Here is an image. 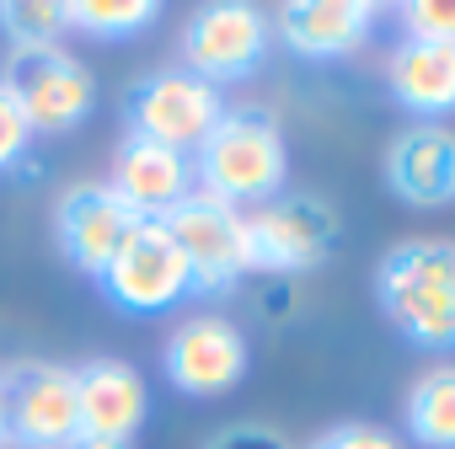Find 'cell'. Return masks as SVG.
<instances>
[{
  "instance_id": "1",
  "label": "cell",
  "mask_w": 455,
  "mask_h": 449,
  "mask_svg": "<svg viewBox=\"0 0 455 449\" xmlns=\"http://www.w3.org/2000/svg\"><path fill=\"white\" fill-rule=\"evenodd\" d=\"M193 182L242 214L290 193V145L279 118L268 107H225L209 139L193 150Z\"/></svg>"
},
{
  "instance_id": "2",
  "label": "cell",
  "mask_w": 455,
  "mask_h": 449,
  "mask_svg": "<svg viewBox=\"0 0 455 449\" xmlns=\"http://www.w3.org/2000/svg\"><path fill=\"white\" fill-rule=\"evenodd\" d=\"M375 305L412 348H455V241H396L375 268Z\"/></svg>"
},
{
  "instance_id": "3",
  "label": "cell",
  "mask_w": 455,
  "mask_h": 449,
  "mask_svg": "<svg viewBox=\"0 0 455 449\" xmlns=\"http://www.w3.org/2000/svg\"><path fill=\"white\" fill-rule=\"evenodd\" d=\"M0 86L17 97L33 139L38 134H70L97 113V75L70 49H6Z\"/></svg>"
},
{
  "instance_id": "4",
  "label": "cell",
  "mask_w": 455,
  "mask_h": 449,
  "mask_svg": "<svg viewBox=\"0 0 455 449\" xmlns=\"http://www.w3.org/2000/svg\"><path fill=\"white\" fill-rule=\"evenodd\" d=\"M338 209L322 193H279L263 209H247V257L252 273L295 279L332 257L338 247Z\"/></svg>"
},
{
  "instance_id": "5",
  "label": "cell",
  "mask_w": 455,
  "mask_h": 449,
  "mask_svg": "<svg viewBox=\"0 0 455 449\" xmlns=\"http://www.w3.org/2000/svg\"><path fill=\"white\" fill-rule=\"evenodd\" d=\"M161 224L172 231V241L188 257L193 295H209V300L214 295H231L252 273V257H247V214L236 203H225V198L193 187L172 214H161Z\"/></svg>"
},
{
  "instance_id": "6",
  "label": "cell",
  "mask_w": 455,
  "mask_h": 449,
  "mask_svg": "<svg viewBox=\"0 0 455 449\" xmlns=\"http://www.w3.org/2000/svg\"><path fill=\"white\" fill-rule=\"evenodd\" d=\"M97 289L124 316H161L193 295V273H188V257L172 241L166 224L140 219L129 231V241L113 252V263L97 273Z\"/></svg>"
},
{
  "instance_id": "7",
  "label": "cell",
  "mask_w": 455,
  "mask_h": 449,
  "mask_svg": "<svg viewBox=\"0 0 455 449\" xmlns=\"http://www.w3.org/2000/svg\"><path fill=\"white\" fill-rule=\"evenodd\" d=\"M220 113H225V91L209 86V81H198L182 65H161V70L140 75L129 86V97H124L129 134H145V139L172 145L182 155H193L209 139V129L220 123Z\"/></svg>"
},
{
  "instance_id": "8",
  "label": "cell",
  "mask_w": 455,
  "mask_h": 449,
  "mask_svg": "<svg viewBox=\"0 0 455 449\" xmlns=\"http://www.w3.org/2000/svg\"><path fill=\"white\" fill-rule=\"evenodd\" d=\"M0 401H6V444L17 449H65L81 433L76 364L17 358L0 369Z\"/></svg>"
},
{
  "instance_id": "9",
  "label": "cell",
  "mask_w": 455,
  "mask_h": 449,
  "mask_svg": "<svg viewBox=\"0 0 455 449\" xmlns=\"http://www.w3.org/2000/svg\"><path fill=\"white\" fill-rule=\"evenodd\" d=\"M268 43H274L268 12L247 6V0H214L182 22V70H193L209 86H236L263 70Z\"/></svg>"
},
{
  "instance_id": "10",
  "label": "cell",
  "mask_w": 455,
  "mask_h": 449,
  "mask_svg": "<svg viewBox=\"0 0 455 449\" xmlns=\"http://www.w3.org/2000/svg\"><path fill=\"white\" fill-rule=\"evenodd\" d=\"M161 369L172 380V390L182 396H198V401H214L225 390H236L252 369V348H247V332L220 316V311H193L172 327L166 348H161Z\"/></svg>"
},
{
  "instance_id": "11",
  "label": "cell",
  "mask_w": 455,
  "mask_h": 449,
  "mask_svg": "<svg viewBox=\"0 0 455 449\" xmlns=\"http://www.w3.org/2000/svg\"><path fill=\"white\" fill-rule=\"evenodd\" d=\"M134 224H140V214H134L102 177L70 182V187L60 193V203H54V247L65 252V263H70L76 273L97 279V273L113 263V252L129 241Z\"/></svg>"
},
{
  "instance_id": "12",
  "label": "cell",
  "mask_w": 455,
  "mask_h": 449,
  "mask_svg": "<svg viewBox=\"0 0 455 449\" xmlns=\"http://www.w3.org/2000/svg\"><path fill=\"white\" fill-rule=\"evenodd\" d=\"M140 219H161L172 214L198 182H193V155L172 150V145H156L145 134H124L113 145V166L102 177Z\"/></svg>"
},
{
  "instance_id": "13",
  "label": "cell",
  "mask_w": 455,
  "mask_h": 449,
  "mask_svg": "<svg viewBox=\"0 0 455 449\" xmlns=\"http://www.w3.org/2000/svg\"><path fill=\"white\" fill-rule=\"evenodd\" d=\"M268 22L295 59H343L370 43L380 6L375 0H290Z\"/></svg>"
},
{
  "instance_id": "14",
  "label": "cell",
  "mask_w": 455,
  "mask_h": 449,
  "mask_svg": "<svg viewBox=\"0 0 455 449\" xmlns=\"http://www.w3.org/2000/svg\"><path fill=\"white\" fill-rule=\"evenodd\" d=\"M76 401H81V433L129 438L150 417V385L129 358H86L76 364Z\"/></svg>"
},
{
  "instance_id": "15",
  "label": "cell",
  "mask_w": 455,
  "mask_h": 449,
  "mask_svg": "<svg viewBox=\"0 0 455 449\" xmlns=\"http://www.w3.org/2000/svg\"><path fill=\"white\" fill-rule=\"evenodd\" d=\"M386 187L412 209H439L455 198V129L412 123L386 150Z\"/></svg>"
},
{
  "instance_id": "16",
  "label": "cell",
  "mask_w": 455,
  "mask_h": 449,
  "mask_svg": "<svg viewBox=\"0 0 455 449\" xmlns=\"http://www.w3.org/2000/svg\"><path fill=\"white\" fill-rule=\"evenodd\" d=\"M386 86L418 123H444L455 113V43L402 38L386 59Z\"/></svg>"
},
{
  "instance_id": "17",
  "label": "cell",
  "mask_w": 455,
  "mask_h": 449,
  "mask_svg": "<svg viewBox=\"0 0 455 449\" xmlns=\"http://www.w3.org/2000/svg\"><path fill=\"white\" fill-rule=\"evenodd\" d=\"M407 433L423 449H455V364H428L407 390Z\"/></svg>"
},
{
  "instance_id": "18",
  "label": "cell",
  "mask_w": 455,
  "mask_h": 449,
  "mask_svg": "<svg viewBox=\"0 0 455 449\" xmlns=\"http://www.w3.org/2000/svg\"><path fill=\"white\" fill-rule=\"evenodd\" d=\"M65 22L70 33H86L97 43H124L156 28L161 6L156 0H65Z\"/></svg>"
},
{
  "instance_id": "19",
  "label": "cell",
  "mask_w": 455,
  "mask_h": 449,
  "mask_svg": "<svg viewBox=\"0 0 455 449\" xmlns=\"http://www.w3.org/2000/svg\"><path fill=\"white\" fill-rule=\"evenodd\" d=\"M0 33L12 49H65L70 22L60 0H6L0 6Z\"/></svg>"
},
{
  "instance_id": "20",
  "label": "cell",
  "mask_w": 455,
  "mask_h": 449,
  "mask_svg": "<svg viewBox=\"0 0 455 449\" xmlns=\"http://www.w3.org/2000/svg\"><path fill=\"white\" fill-rule=\"evenodd\" d=\"M28 161H33V129H28V118H22L17 97L0 86V177H6V171H22Z\"/></svg>"
},
{
  "instance_id": "21",
  "label": "cell",
  "mask_w": 455,
  "mask_h": 449,
  "mask_svg": "<svg viewBox=\"0 0 455 449\" xmlns=\"http://www.w3.org/2000/svg\"><path fill=\"white\" fill-rule=\"evenodd\" d=\"M402 28L407 38L455 43V0H412V6H402Z\"/></svg>"
},
{
  "instance_id": "22",
  "label": "cell",
  "mask_w": 455,
  "mask_h": 449,
  "mask_svg": "<svg viewBox=\"0 0 455 449\" xmlns=\"http://www.w3.org/2000/svg\"><path fill=\"white\" fill-rule=\"evenodd\" d=\"M306 449H407V444L391 428H380V422H332Z\"/></svg>"
},
{
  "instance_id": "23",
  "label": "cell",
  "mask_w": 455,
  "mask_h": 449,
  "mask_svg": "<svg viewBox=\"0 0 455 449\" xmlns=\"http://www.w3.org/2000/svg\"><path fill=\"white\" fill-rule=\"evenodd\" d=\"M204 449H290L274 428H258V422H242V428H225V433H214Z\"/></svg>"
},
{
  "instance_id": "24",
  "label": "cell",
  "mask_w": 455,
  "mask_h": 449,
  "mask_svg": "<svg viewBox=\"0 0 455 449\" xmlns=\"http://www.w3.org/2000/svg\"><path fill=\"white\" fill-rule=\"evenodd\" d=\"M65 449H134L129 438H102V433H76Z\"/></svg>"
},
{
  "instance_id": "25",
  "label": "cell",
  "mask_w": 455,
  "mask_h": 449,
  "mask_svg": "<svg viewBox=\"0 0 455 449\" xmlns=\"http://www.w3.org/2000/svg\"><path fill=\"white\" fill-rule=\"evenodd\" d=\"M0 449H6V401H0Z\"/></svg>"
}]
</instances>
